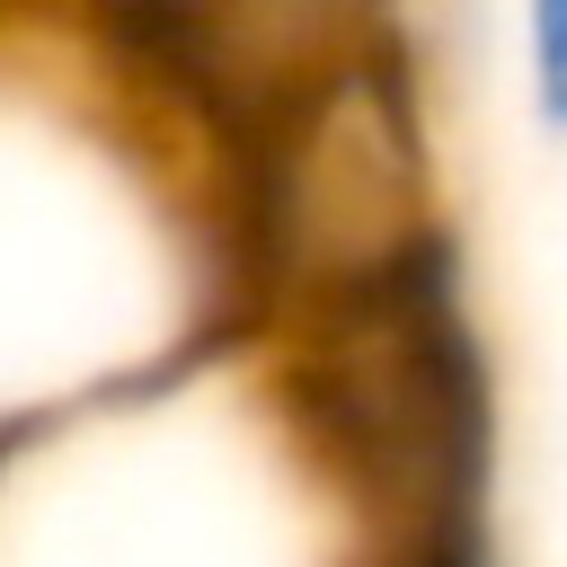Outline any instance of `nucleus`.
<instances>
[{
  "label": "nucleus",
  "instance_id": "nucleus-1",
  "mask_svg": "<svg viewBox=\"0 0 567 567\" xmlns=\"http://www.w3.org/2000/svg\"><path fill=\"white\" fill-rule=\"evenodd\" d=\"M496 27H505L514 115L532 124V142L567 159V0H496Z\"/></svg>",
  "mask_w": 567,
  "mask_h": 567
}]
</instances>
